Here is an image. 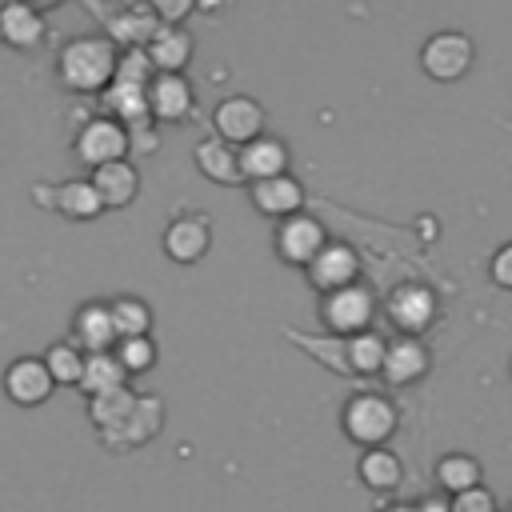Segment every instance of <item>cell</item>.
<instances>
[{"instance_id":"cell-18","label":"cell","mask_w":512,"mask_h":512,"mask_svg":"<svg viewBox=\"0 0 512 512\" xmlns=\"http://www.w3.org/2000/svg\"><path fill=\"white\" fill-rule=\"evenodd\" d=\"M252 204L264 212V216H292L300 204H304V188L284 172V176H272V180H256L252 184Z\"/></svg>"},{"instance_id":"cell-13","label":"cell","mask_w":512,"mask_h":512,"mask_svg":"<svg viewBox=\"0 0 512 512\" xmlns=\"http://www.w3.org/2000/svg\"><path fill=\"white\" fill-rule=\"evenodd\" d=\"M356 252L348 244H324L320 256L308 264V280L320 288V292H336V288H348L356 280Z\"/></svg>"},{"instance_id":"cell-9","label":"cell","mask_w":512,"mask_h":512,"mask_svg":"<svg viewBox=\"0 0 512 512\" xmlns=\"http://www.w3.org/2000/svg\"><path fill=\"white\" fill-rule=\"evenodd\" d=\"M212 244V228L204 212H184L164 228V252L176 264H196Z\"/></svg>"},{"instance_id":"cell-24","label":"cell","mask_w":512,"mask_h":512,"mask_svg":"<svg viewBox=\"0 0 512 512\" xmlns=\"http://www.w3.org/2000/svg\"><path fill=\"white\" fill-rule=\"evenodd\" d=\"M124 384H128V372H124V364L116 360V352H92V356H84L80 388L88 392V400H92V396H100V392L124 388Z\"/></svg>"},{"instance_id":"cell-22","label":"cell","mask_w":512,"mask_h":512,"mask_svg":"<svg viewBox=\"0 0 512 512\" xmlns=\"http://www.w3.org/2000/svg\"><path fill=\"white\" fill-rule=\"evenodd\" d=\"M160 32V20L152 12V4H132L120 16H112V44L124 40L128 48H148V40Z\"/></svg>"},{"instance_id":"cell-27","label":"cell","mask_w":512,"mask_h":512,"mask_svg":"<svg viewBox=\"0 0 512 512\" xmlns=\"http://www.w3.org/2000/svg\"><path fill=\"white\" fill-rule=\"evenodd\" d=\"M108 308H112V324H116V336H120V340L148 336V328H152V308H148L140 296H116Z\"/></svg>"},{"instance_id":"cell-7","label":"cell","mask_w":512,"mask_h":512,"mask_svg":"<svg viewBox=\"0 0 512 512\" xmlns=\"http://www.w3.org/2000/svg\"><path fill=\"white\" fill-rule=\"evenodd\" d=\"M52 388H56V380H52L48 364L36 360V356H20V360H12V364L4 368V396H8L12 404H20V408L44 404V400L52 396Z\"/></svg>"},{"instance_id":"cell-8","label":"cell","mask_w":512,"mask_h":512,"mask_svg":"<svg viewBox=\"0 0 512 512\" xmlns=\"http://www.w3.org/2000/svg\"><path fill=\"white\" fill-rule=\"evenodd\" d=\"M160 424H164V404H160L156 396H136V404H132V412L124 416V424L100 432V440H104L108 448H116V452H128V448L148 444V440L160 432Z\"/></svg>"},{"instance_id":"cell-15","label":"cell","mask_w":512,"mask_h":512,"mask_svg":"<svg viewBox=\"0 0 512 512\" xmlns=\"http://www.w3.org/2000/svg\"><path fill=\"white\" fill-rule=\"evenodd\" d=\"M92 188L100 192L104 208H128L140 192V172L128 160H116V164L92 168Z\"/></svg>"},{"instance_id":"cell-2","label":"cell","mask_w":512,"mask_h":512,"mask_svg":"<svg viewBox=\"0 0 512 512\" xmlns=\"http://www.w3.org/2000/svg\"><path fill=\"white\" fill-rule=\"evenodd\" d=\"M396 428V408L380 396V392H360L344 404V432L356 440V444H368V448H380Z\"/></svg>"},{"instance_id":"cell-4","label":"cell","mask_w":512,"mask_h":512,"mask_svg":"<svg viewBox=\"0 0 512 512\" xmlns=\"http://www.w3.org/2000/svg\"><path fill=\"white\" fill-rule=\"evenodd\" d=\"M128 148H132L128 128H124L120 120H112V116L88 120V124L80 128V136H76V156H80L84 164H92V168H104V164L124 160Z\"/></svg>"},{"instance_id":"cell-32","label":"cell","mask_w":512,"mask_h":512,"mask_svg":"<svg viewBox=\"0 0 512 512\" xmlns=\"http://www.w3.org/2000/svg\"><path fill=\"white\" fill-rule=\"evenodd\" d=\"M448 512H496V496H492L484 484H476V488L452 496V508H448Z\"/></svg>"},{"instance_id":"cell-19","label":"cell","mask_w":512,"mask_h":512,"mask_svg":"<svg viewBox=\"0 0 512 512\" xmlns=\"http://www.w3.org/2000/svg\"><path fill=\"white\" fill-rule=\"evenodd\" d=\"M0 36L12 48H36L44 40V16L32 4L12 0V4L0 8Z\"/></svg>"},{"instance_id":"cell-6","label":"cell","mask_w":512,"mask_h":512,"mask_svg":"<svg viewBox=\"0 0 512 512\" xmlns=\"http://www.w3.org/2000/svg\"><path fill=\"white\" fill-rule=\"evenodd\" d=\"M212 128L224 144H252L256 136H264V108L248 96H224L212 112Z\"/></svg>"},{"instance_id":"cell-20","label":"cell","mask_w":512,"mask_h":512,"mask_svg":"<svg viewBox=\"0 0 512 512\" xmlns=\"http://www.w3.org/2000/svg\"><path fill=\"white\" fill-rule=\"evenodd\" d=\"M148 64L156 72H184V64L192 60V36L184 28H168L160 24V32L148 40Z\"/></svg>"},{"instance_id":"cell-34","label":"cell","mask_w":512,"mask_h":512,"mask_svg":"<svg viewBox=\"0 0 512 512\" xmlns=\"http://www.w3.org/2000/svg\"><path fill=\"white\" fill-rule=\"evenodd\" d=\"M32 192H36V204H48V208H56V184H36Z\"/></svg>"},{"instance_id":"cell-28","label":"cell","mask_w":512,"mask_h":512,"mask_svg":"<svg viewBox=\"0 0 512 512\" xmlns=\"http://www.w3.org/2000/svg\"><path fill=\"white\" fill-rule=\"evenodd\" d=\"M348 368L352 372H360V376H376V372H384V352H388V344H384V336H376L372 328L368 332H360V336H348Z\"/></svg>"},{"instance_id":"cell-14","label":"cell","mask_w":512,"mask_h":512,"mask_svg":"<svg viewBox=\"0 0 512 512\" xmlns=\"http://www.w3.org/2000/svg\"><path fill=\"white\" fill-rule=\"evenodd\" d=\"M388 316L396 320V328H400L404 336H416V332H424V328L432 324V316H436V300H432L428 288L404 284V288L392 292V300H388Z\"/></svg>"},{"instance_id":"cell-11","label":"cell","mask_w":512,"mask_h":512,"mask_svg":"<svg viewBox=\"0 0 512 512\" xmlns=\"http://www.w3.org/2000/svg\"><path fill=\"white\" fill-rule=\"evenodd\" d=\"M192 112V84L184 72H156L148 84V116L152 120H184Z\"/></svg>"},{"instance_id":"cell-17","label":"cell","mask_w":512,"mask_h":512,"mask_svg":"<svg viewBox=\"0 0 512 512\" xmlns=\"http://www.w3.org/2000/svg\"><path fill=\"white\" fill-rule=\"evenodd\" d=\"M192 160H196V168H200L208 180H216V184H236V180H244V172H240V152H236L232 144H224L220 136L200 140L196 152H192Z\"/></svg>"},{"instance_id":"cell-1","label":"cell","mask_w":512,"mask_h":512,"mask_svg":"<svg viewBox=\"0 0 512 512\" xmlns=\"http://www.w3.org/2000/svg\"><path fill=\"white\" fill-rule=\"evenodd\" d=\"M116 64H120V52L112 44V36H76L60 48V80L72 88V92H100V88H112L116 80Z\"/></svg>"},{"instance_id":"cell-3","label":"cell","mask_w":512,"mask_h":512,"mask_svg":"<svg viewBox=\"0 0 512 512\" xmlns=\"http://www.w3.org/2000/svg\"><path fill=\"white\" fill-rule=\"evenodd\" d=\"M320 316H324V324H328L332 332L360 336V332H368V324H372V316H376V296H372L368 288H356V284L336 288V292H324Z\"/></svg>"},{"instance_id":"cell-26","label":"cell","mask_w":512,"mask_h":512,"mask_svg":"<svg viewBox=\"0 0 512 512\" xmlns=\"http://www.w3.org/2000/svg\"><path fill=\"white\" fill-rule=\"evenodd\" d=\"M132 404H136V392L124 384V388H112V392L92 396V400H88V416H92L96 432H108V428L124 424V416L132 412Z\"/></svg>"},{"instance_id":"cell-21","label":"cell","mask_w":512,"mask_h":512,"mask_svg":"<svg viewBox=\"0 0 512 512\" xmlns=\"http://www.w3.org/2000/svg\"><path fill=\"white\" fill-rule=\"evenodd\" d=\"M424 368H428V352H424V344L416 336H396L388 344V352H384V376L392 384H408V380L424 376Z\"/></svg>"},{"instance_id":"cell-16","label":"cell","mask_w":512,"mask_h":512,"mask_svg":"<svg viewBox=\"0 0 512 512\" xmlns=\"http://www.w3.org/2000/svg\"><path fill=\"white\" fill-rule=\"evenodd\" d=\"M288 168V148L276 140V136H256L252 144L240 148V172L256 184V180H272V176H284Z\"/></svg>"},{"instance_id":"cell-30","label":"cell","mask_w":512,"mask_h":512,"mask_svg":"<svg viewBox=\"0 0 512 512\" xmlns=\"http://www.w3.org/2000/svg\"><path fill=\"white\" fill-rule=\"evenodd\" d=\"M44 364L52 372L56 384H76L80 388V376H84V352L72 344V340H60L44 352Z\"/></svg>"},{"instance_id":"cell-31","label":"cell","mask_w":512,"mask_h":512,"mask_svg":"<svg viewBox=\"0 0 512 512\" xmlns=\"http://www.w3.org/2000/svg\"><path fill=\"white\" fill-rule=\"evenodd\" d=\"M116 360L124 364V372L132 376V372H148L152 364H156V344H152V336H132V340H116Z\"/></svg>"},{"instance_id":"cell-33","label":"cell","mask_w":512,"mask_h":512,"mask_svg":"<svg viewBox=\"0 0 512 512\" xmlns=\"http://www.w3.org/2000/svg\"><path fill=\"white\" fill-rule=\"evenodd\" d=\"M492 280L512 292V244H504V248L492 256Z\"/></svg>"},{"instance_id":"cell-35","label":"cell","mask_w":512,"mask_h":512,"mask_svg":"<svg viewBox=\"0 0 512 512\" xmlns=\"http://www.w3.org/2000/svg\"><path fill=\"white\" fill-rule=\"evenodd\" d=\"M384 512H420L416 504H392V508H384Z\"/></svg>"},{"instance_id":"cell-12","label":"cell","mask_w":512,"mask_h":512,"mask_svg":"<svg viewBox=\"0 0 512 512\" xmlns=\"http://www.w3.org/2000/svg\"><path fill=\"white\" fill-rule=\"evenodd\" d=\"M276 248H280L284 260L308 268V264L320 256V248H324V228H320L312 216H288V220L276 228Z\"/></svg>"},{"instance_id":"cell-25","label":"cell","mask_w":512,"mask_h":512,"mask_svg":"<svg viewBox=\"0 0 512 512\" xmlns=\"http://www.w3.org/2000/svg\"><path fill=\"white\" fill-rule=\"evenodd\" d=\"M400 476H404V468H400V456H396V452H388V448H368V452L360 456V480H364L368 488L392 492V488L400 484Z\"/></svg>"},{"instance_id":"cell-29","label":"cell","mask_w":512,"mask_h":512,"mask_svg":"<svg viewBox=\"0 0 512 512\" xmlns=\"http://www.w3.org/2000/svg\"><path fill=\"white\" fill-rule=\"evenodd\" d=\"M436 480H440V488H448L452 496H460V492H468V488L480 484V464L472 456H464V452H452V456H444L436 464Z\"/></svg>"},{"instance_id":"cell-10","label":"cell","mask_w":512,"mask_h":512,"mask_svg":"<svg viewBox=\"0 0 512 512\" xmlns=\"http://www.w3.org/2000/svg\"><path fill=\"white\" fill-rule=\"evenodd\" d=\"M116 324H112V308L92 300V304H80L76 316H72V344L92 356V352H112L116 348Z\"/></svg>"},{"instance_id":"cell-23","label":"cell","mask_w":512,"mask_h":512,"mask_svg":"<svg viewBox=\"0 0 512 512\" xmlns=\"http://www.w3.org/2000/svg\"><path fill=\"white\" fill-rule=\"evenodd\" d=\"M56 212L68 220H92L104 212V200L92 188V180H64L56 184Z\"/></svg>"},{"instance_id":"cell-5","label":"cell","mask_w":512,"mask_h":512,"mask_svg":"<svg viewBox=\"0 0 512 512\" xmlns=\"http://www.w3.org/2000/svg\"><path fill=\"white\" fill-rule=\"evenodd\" d=\"M420 68L432 80H460L472 68V40L464 32H436L420 48Z\"/></svg>"}]
</instances>
